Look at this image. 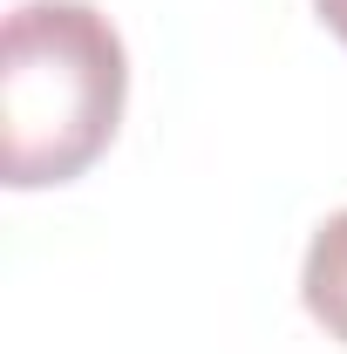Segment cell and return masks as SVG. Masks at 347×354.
Segmentation results:
<instances>
[{
	"mask_svg": "<svg viewBox=\"0 0 347 354\" xmlns=\"http://www.w3.org/2000/svg\"><path fill=\"white\" fill-rule=\"evenodd\" d=\"M130 55L88 0H21L0 28V171L14 191L82 177L123 123Z\"/></svg>",
	"mask_w": 347,
	"mask_h": 354,
	"instance_id": "6da1fadb",
	"label": "cell"
},
{
	"mask_svg": "<svg viewBox=\"0 0 347 354\" xmlns=\"http://www.w3.org/2000/svg\"><path fill=\"white\" fill-rule=\"evenodd\" d=\"M300 300L327 327V341L347 348V212H334V218L313 232L306 266H300Z\"/></svg>",
	"mask_w": 347,
	"mask_h": 354,
	"instance_id": "7a4b0ae2",
	"label": "cell"
},
{
	"mask_svg": "<svg viewBox=\"0 0 347 354\" xmlns=\"http://www.w3.org/2000/svg\"><path fill=\"white\" fill-rule=\"evenodd\" d=\"M313 14H320V21H327V35L347 48V0H313Z\"/></svg>",
	"mask_w": 347,
	"mask_h": 354,
	"instance_id": "3957f363",
	"label": "cell"
}]
</instances>
